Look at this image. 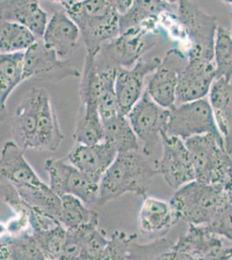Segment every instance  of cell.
Masks as SVG:
<instances>
[{
	"label": "cell",
	"mask_w": 232,
	"mask_h": 260,
	"mask_svg": "<svg viewBox=\"0 0 232 260\" xmlns=\"http://www.w3.org/2000/svg\"><path fill=\"white\" fill-rule=\"evenodd\" d=\"M16 189L29 207L39 208L59 219L62 201L50 186L44 184L41 186L16 187Z\"/></svg>",
	"instance_id": "cell-31"
},
{
	"label": "cell",
	"mask_w": 232,
	"mask_h": 260,
	"mask_svg": "<svg viewBox=\"0 0 232 260\" xmlns=\"http://www.w3.org/2000/svg\"><path fill=\"white\" fill-rule=\"evenodd\" d=\"M62 209L59 221L66 230H75L85 225L99 223V217L94 211L89 209L83 201L73 195L61 197Z\"/></svg>",
	"instance_id": "cell-29"
},
{
	"label": "cell",
	"mask_w": 232,
	"mask_h": 260,
	"mask_svg": "<svg viewBox=\"0 0 232 260\" xmlns=\"http://www.w3.org/2000/svg\"><path fill=\"white\" fill-rule=\"evenodd\" d=\"M169 203L178 221L182 220L193 225H208L229 204L223 186L197 180L176 190Z\"/></svg>",
	"instance_id": "cell-3"
},
{
	"label": "cell",
	"mask_w": 232,
	"mask_h": 260,
	"mask_svg": "<svg viewBox=\"0 0 232 260\" xmlns=\"http://www.w3.org/2000/svg\"><path fill=\"white\" fill-rule=\"evenodd\" d=\"M43 89L33 87L12 116L11 127L14 142L24 151L34 149Z\"/></svg>",
	"instance_id": "cell-16"
},
{
	"label": "cell",
	"mask_w": 232,
	"mask_h": 260,
	"mask_svg": "<svg viewBox=\"0 0 232 260\" xmlns=\"http://www.w3.org/2000/svg\"><path fill=\"white\" fill-rule=\"evenodd\" d=\"M83 235L81 228L67 230L64 246L60 260L83 259Z\"/></svg>",
	"instance_id": "cell-36"
},
{
	"label": "cell",
	"mask_w": 232,
	"mask_h": 260,
	"mask_svg": "<svg viewBox=\"0 0 232 260\" xmlns=\"http://www.w3.org/2000/svg\"><path fill=\"white\" fill-rule=\"evenodd\" d=\"M1 180H6L15 187L41 186L44 185L32 167L24 157V151L14 142L7 141L1 149Z\"/></svg>",
	"instance_id": "cell-19"
},
{
	"label": "cell",
	"mask_w": 232,
	"mask_h": 260,
	"mask_svg": "<svg viewBox=\"0 0 232 260\" xmlns=\"http://www.w3.org/2000/svg\"><path fill=\"white\" fill-rule=\"evenodd\" d=\"M80 37L82 36L79 28L62 10L51 16L42 40L60 59L68 61L78 48Z\"/></svg>",
	"instance_id": "cell-18"
},
{
	"label": "cell",
	"mask_w": 232,
	"mask_h": 260,
	"mask_svg": "<svg viewBox=\"0 0 232 260\" xmlns=\"http://www.w3.org/2000/svg\"><path fill=\"white\" fill-rule=\"evenodd\" d=\"M165 135L183 141L203 135H212L224 148L223 141L215 121L207 98L179 104L170 110ZM225 149V148H224Z\"/></svg>",
	"instance_id": "cell-7"
},
{
	"label": "cell",
	"mask_w": 232,
	"mask_h": 260,
	"mask_svg": "<svg viewBox=\"0 0 232 260\" xmlns=\"http://www.w3.org/2000/svg\"><path fill=\"white\" fill-rule=\"evenodd\" d=\"M77 144L95 145L105 141V132L98 110L80 107L73 132Z\"/></svg>",
	"instance_id": "cell-28"
},
{
	"label": "cell",
	"mask_w": 232,
	"mask_h": 260,
	"mask_svg": "<svg viewBox=\"0 0 232 260\" xmlns=\"http://www.w3.org/2000/svg\"><path fill=\"white\" fill-rule=\"evenodd\" d=\"M178 221L170 203L146 196L138 215L139 231L147 238H163Z\"/></svg>",
	"instance_id": "cell-21"
},
{
	"label": "cell",
	"mask_w": 232,
	"mask_h": 260,
	"mask_svg": "<svg viewBox=\"0 0 232 260\" xmlns=\"http://www.w3.org/2000/svg\"><path fill=\"white\" fill-rule=\"evenodd\" d=\"M214 63L216 79L231 82L232 37L224 27L218 26L214 46Z\"/></svg>",
	"instance_id": "cell-32"
},
{
	"label": "cell",
	"mask_w": 232,
	"mask_h": 260,
	"mask_svg": "<svg viewBox=\"0 0 232 260\" xmlns=\"http://www.w3.org/2000/svg\"><path fill=\"white\" fill-rule=\"evenodd\" d=\"M80 260H88V259H80Z\"/></svg>",
	"instance_id": "cell-43"
},
{
	"label": "cell",
	"mask_w": 232,
	"mask_h": 260,
	"mask_svg": "<svg viewBox=\"0 0 232 260\" xmlns=\"http://www.w3.org/2000/svg\"><path fill=\"white\" fill-rule=\"evenodd\" d=\"M136 237L121 229L114 231L100 260H129L131 245Z\"/></svg>",
	"instance_id": "cell-35"
},
{
	"label": "cell",
	"mask_w": 232,
	"mask_h": 260,
	"mask_svg": "<svg viewBox=\"0 0 232 260\" xmlns=\"http://www.w3.org/2000/svg\"><path fill=\"white\" fill-rule=\"evenodd\" d=\"M126 116L141 143V151L151 156L161 142L162 135L165 133L170 110L156 104L145 89L141 99Z\"/></svg>",
	"instance_id": "cell-8"
},
{
	"label": "cell",
	"mask_w": 232,
	"mask_h": 260,
	"mask_svg": "<svg viewBox=\"0 0 232 260\" xmlns=\"http://www.w3.org/2000/svg\"><path fill=\"white\" fill-rule=\"evenodd\" d=\"M79 28L87 54L95 56L103 45L121 35L120 14L113 0L58 1Z\"/></svg>",
	"instance_id": "cell-2"
},
{
	"label": "cell",
	"mask_w": 232,
	"mask_h": 260,
	"mask_svg": "<svg viewBox=\"0 0 232 260\" xmlns=\"http://www.w3.org/2000/svg\"><path fill=\"white\" fill-rule=\"evenodd\" d=\"M24 81L57 82L68 77H79L82 73L68 61L59 58L56 52L38 39L24 52Z\"/></svg>",
	"instance_id": "cell-10"
},
{
	"label": "cell",
	"mask_w": 232,
	"mask_h": 260,
	"mask_svg": "<svg viewBox=\"0 0 232 260\" xmlns=\"http://www.w3.org/2000/svg\"><path fill=\"white\" fill-rule=\"evenodd\" d=\"M33 235L46 260H60L67 235V230L63 225H59L56 229L48 232L33 234Z\"/></svg>",
	"instance_id": "cell-34"
},
{
	"label": "cell",
	"mask_w": 232,
	"mask_h": 260,
	"mask_svg": "<svg viewBox=\"0 0 232 260\" xmlns=\"http://www.w3.org/2000/svg\"><path fill=\"white\" fill-rule=\"evenodd\" d=\"M215 121L227 153L232 154V83L216 79L208 95Z\"/></svg>",
	"instance_id": "cell-22"
},
{
	"label": "cell",
	"mask_w": 232,
	"mask_h": 260,
	"mask_svg": "<svg viewBox=\"0 0 232 260\" xmlns=\"http://www.w3.org/2000/svg\"><path fill=\"white\" fill-rule=\"evenodd\" d=\"M229 260H232V257H230V258H229Z\"/></svg>",
	"instance_id": "cell-42"
},
{
	"label": "cell",
	"mask_w": 232,
	"mask_h": 260,
	"mask_svg": "<svg viewBox=\"0 0 232 260\" xmlns=\"http://www.w3.org/2000/svg\"><path fill=\"white\" fill-rule=\"evenodd\" d=\"M1 20L15 22L26 27L38 39H43L47 27L48 14L35 0L0 1Z\"/></svg>",
	"instance_id": "cell-20"
},
{
	"label": "cell",
	"mask_w": 232,
	"mask_h": 260,
	"mask_svg": "<svg viewBox=\"0 0 232 260\" xmlns=\"http://www.w3.org/2000/svg\"><path fill=\"white\" fill-rule=\"evenodd\" d=\"M162 154L158 170L164 182L174 190L196 180L191 154L183 140L162 135Z\"/></svg>",
	"instance_id": "cell-11"
},
{
	"label": "cell",
	"mask_w": 232,
	"mask_h": 260,
	"mask_svg": "<svg viewBox=\"0 0 232 260\" xmlns=\"http://www.w3.org/2000/svg\"><path fill=\"white\" fill-rule=\"evenodd\" d=\"M24 52L0 55V107L1 115L6 110L10 95L24 81Z\"/></svg>",
	"instance_id": "cell-24"
},
{
	"label": "cell",
	"mask_w": 232,
	"mask_h": 260,
	"mask_svg": "<svg viewBox=\"0 0 232 260\" xmlns=\"http://www.w3.org/2000/svg\"><path fill=\"white\" fill-rule=\"evenodd\" d=\"M215 80L214 61L188 60V63L179 74L176 105L206 98Z\"/></svg>",
	"instance_id": "cell-15"
},
{
	"label": "cell",
	"mask_w": 232,
	"mask_h": 260,
	"mask_svg": "<svg viewBox=\"0 0 232 260\" xmlns=\"http://www.w3.org/2000/svg\"><path fill=\"white\" fill-rule=\"evenodd\" d=\"M178 20L188 41L185 53L190 61H214V46L218 18L204 12L191 1L178 2Z\"/></svg>",
	"instance_id": "cell-5"
},
{
	"label": "cell",
	"mask_w": 232,
	"mask_h": 260,
	"mask_svg": "<svg viewBox=\"0 0 232 260\" xmlns=\"http://www.w3.org/2000/svg\"><path fill=\"white\" fill-rule=\"evenodd\" d=\"M0 31L1 54L26 51L38 40L26 27L15 22L1 20Z\"/></svg>",
	"instance_id": "cell-30"
},
{
	"label": "cell",
	"mask_w": 232,
	"mask_h": 260,
	"mask_svg": "<svg viewBox=\"0 0 232 260\" xmlns=\"http://www.w3.org/2000/svg\"><path fill=\"white\" fill-rule=\"evenodd\" d=\"M161 58L139 60L132 68H119L115 78V94L121 114L128 115L144 93L146 77L158 69Z\"/></svg>",
	"instance_id": "cell-14"
},
{
	"label": "cell",
	"mask_w": 232,
	"mask_h": 260,
	"mask_svg": "<svg viewBox=\"0 0 232 260\" xmlns=\"http://www.w3.org/2000/svg\"><path fill=\"white\" fill-rule=\"evenodd\" d=\"M184 142L191 154L196 180L224 188L231 175L232 159L217 138L207 134Z\"/></svg>",
	"instance_id": "cell-6"
},
{
	"label": "cell",
	"mask_w": 232,
	"mask_h": 260,
	"mask_svg": "<svg viewBox=\"0 0 232 260\" xmlns=\"http://www.w3.org/2000/svg\"><path fill=\"white\" fill-rule=\"evenodd\" d=\"M187 63L188 57L182 50L172 49L167 51L146 88L148 95L156 104L168 110L176 106L179 74Z\"/></svg>",
	"instance_id": "cell-12"
},
{
	"label": "cell",
	"mask_w": 232,
	"mask_h": 260,
	"mask_svg": "<svg viewBox=\"0 0 232 260\" xmlns=\"http://www.w3.org/2000/svg\"><path fill=\"white\" fill-rule=\"evenodd\" d=\"M64 139L56 110L54 108L50 93L43 89L39 110V124L36 136L35 151H56Z\"/></svg>",
	"instance_id": "cell-23"
},
{
	"label": "cell",
	"mask_w": 232,
	"mask_h": 260,
	"mask_svg": "<svg viewBox=\"0 0 232 260\" xmlns=\"http://www.w3.org/2000/svg\"><path fill=\"white\" fill-rule=\"evenodd\" d=\"M206 225H189L188 230L174 242V247L188 255L191 260H229L232 245Z\"/></svg>",
	"instance_id": "cell-13"
},
{
	"label": "cell",
	"mask_w": 232,
	"mask_h": 260,
	"mask_svg": "<svg viewBox=\"0 0 232 260\" xmlns=\"http://www.w3.org/2000/svg\"><path fill=\"white\" fill-rule=\"evenodd\" d=\"M118 151L107 141L95 145L77 144L71 148L66 160L85 175L101 182L107 170L115 161Z\"/></svg>",
	"instance_id": "cell-17"
},
{
	"label": "cell",
	"mask_w": 232,
	"mask_h": 260,
	"mask_svg": "<svg viewBox=\"0 0 232 260\" xmlns=\"http://www.w3.org/2000/svg\"><path fill=\"white\" fill-rule=\"evenodd\" d=\"M224 189L226 191L227 195H228V200H229V203L232 207V170L231 175H230V178H229L228 183L226 184V186L224 187Z\"/></svg>",
	"instance_id": "cell-39"
},
{
	"label": "cell",
	"mask_w": 232,
	"mask_h": 260,
	"mask_svg": "<svg viewBox=\"0 0 232 260\" xmlns=\"http://www.w3.org/2000/svg\"><path fill=\"white\" fill-rule=\"evenodd\" d=\"M230 34H231V37H232V28H231V30H230Z\"/></svg>",
	"instance_id": "cell-41"
},
{
	"label": "cell",
	"mask_w": 232,
	"mask_h": 260,
	"mask_svg": "<svg viewBox=\"0 0 232 260\" xmlns=\"http://www.w3.org/2000/svg\"><path fill=\"white\" fill-rule=\"evenodd\" d=\"M158 160L141 150L118 153L100 182L97 204L103 206L126 193L146 197L156 175Z\"/></svg>",
	"instance_id": "cell-1"
},
{
	"label": "cell",
	"mask_w": 232,
	"mask_h": 260,
	"mask_svg": "<svg viewBox=\"0 0 232 260\" xmlns=\"http://www.w3.org/2000/svg\"><path fill=\"white\" fill-rule=\"evenodd\" d=\"M158 20L131 28L103 45L94 56L97 69L132 68L155 45Z\"/></svg>",
	"instance_id": "cell-4"
},
{
	"label": "cell",
	"mask_w": 232,
	"mask_h": 260,
	"mask_svg": "<svg viewBox=\"0 0 232 260\" xmlns=\"http://www.w3.org/2000/svg\"><path fill=\"white\" fill-rule=\"evenodd\" d=\"M177 6L178 4H172L168 1H132L129 9L120 15L121 33L146 24L148 21L159 19V16L164 12L174 11Z\"/></svg>",
	"instance_id": "cell-25"
},
{
	"label": "cell",
	"mask_w": 232,
	"mask_h": 260,
	"mask_svg": "<svg viewBox=\"0 0 232 260\" xmlns=\"http://www.w3.org/2000/svg\"><path fill=\"white\" fill-rule=\"evenodd\" d=\"M103 124L105 141L111 143L118 153L141 150V144L127 116L119 114Z\"/></svg>",
	"instance_id": "cell-27"
},
{
	"label": "cell",
	"mask_w": 232,
	"mask_h": 260,
	"mask_svg": "<svg viewBox=\"0 0 232 260\" xmlns=\"http://www.w3.org/2000/svg\"><path fill=\"white\" fill-rule=\"evenodd\" d=\"M44 169L50 178L49 186L59 197L73 195L86 205L97 203L100 182L80 171L66 159H46Z\"/></svg>",
	"instance_id": "cell-9"
},
{
	"label": "cell",
	"mask_w": 232,
	"mask_h": 260,
	"mask_svg": "<svg viewBox=\"0 0 232 260\" xmlns=\"http://www.w3.org/2000/svg\"><path fill=\"white\" fill-rule=\"evenodd\" d=\"M62 224L58 219L39 208L30 207L29 225L33 234L53 230Z\"/></svg>",
	"instance_id": "cell-37"
},
{
	"label": "cell",
	"mask_w": 232,
	"mask_h": 260,
	"mask_svg": "<svg viewBox=\"0 0 232 260\" xmlns=\"http://www.w3.org/2000/svg\"><path fill=\"white\" fill-rule=\"evenodd\" d=\"M206 226L218 236L232 243V207L228 205Z\"/></svg>",
	"instance_id": "cell-38"
},
{
	"label": "cell",
	"mask_w": 232,
	"mask_h": 260,
	"mask_svg": "<svg viewBox=\"0 0 232 260\" xmlns=\"http://www.w3.org/2000/svg\"><path fill=\"white\" fill-rule=\"evenodd\" d=\"M1 260H46L35 237L29 233L1 237Z\"/></svg>",
	"instance_id": "cell-26"
},
{
	"label": "cell",
	"mask_w": 232,
	"mask_h": 260,
	"mask_svg": "<svg viewBox=\"0 0 232 260\" xmlns=\"http://www.w3.org/2000/svg\"><path fill=\"white\" fill-rule=\"evenodd\" d=\"M83 235V259L100 260L109 239L106 232L99 226V223L81 228Z\"/></svg>",
	"instance_id": "cell-33"
},
{
	"label": "cell",
	"mask_w": 232,
	"mask_h": 260,
	"mask_svg": "<svg viewBox=\"0 0 232 260\" xmlns=\"http://www.w3.org/2000/svg\"><path fill=\"white\" fill-rule=\"evenodd\" d=\"M223 3L225 4L229 7V15H230L232 21V1H224Z\"/></svg>",
	"instance_id": "cell-40"
}]
</instances>
